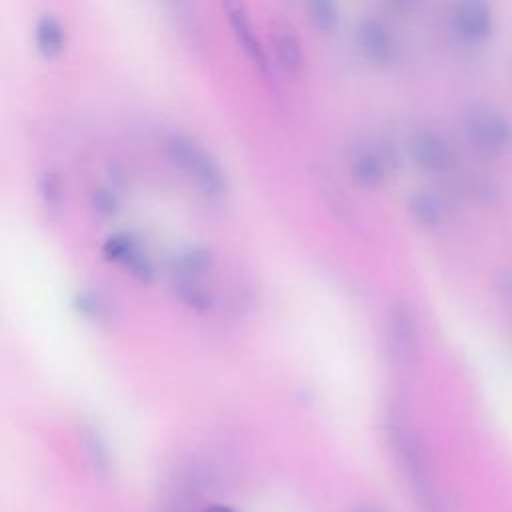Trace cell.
<instances>
[{
    "instance_id": "cell-1",
    "label": "cell",
    "mask_w": 512,
    "mask_h": 512,
    "mask_svg": "<svg viewBox=\"0 0 512 512\" xmlns=\"http://www.w3.org/2000/svg\"><path fill=\"white\" fill-rule=\"evenodd\" d=\"M386 430L394 458L418 502L420 512H444L442 500L434 486L428 452L418 430L412 426L408 416L398 410L388 414Z\"/></svg>"
},
{
    "instance_id": "cell-2",
    "label": "cell",
    "mask_w": 512,
    "mask_h": 512,
    "mask_svg": "<svg viewBox=\"0 0 512 512\" xmlns=\"http://www.w3.org/2000/svg\"><path fill=\"white\" fill-rule=\"evenodd\" d=\"M172 162L186 172L206 196H220L224 192V178L214 158L196 142L188 138H172L168 142Z\"/></svg>"
},
{
    "instance_id": "cell-3",
    "label": "cell",
    "mask_w": 512,
    "mask_h": 512,
    "mask_svg": "<svg viewBox=\"0 0 512 512\" xmlns=\"http://www.w3.org/2000/svg\"><path fill=\"white\" fill-rule=\"evenodd\" d=\"M466 136L478 152L498 156L512 146V124L498 110L480 106L466 118Z\"/></svg>"
},
{
    "instance_id": "cell-4",
    "label": "cell",
    "mask_w": 512,
    "mask_h": 512,
    "mask_svg": "<svg viewBox=\"0 0 512 512\" xmlns=\"http://www.w3.org/2000/svg\"><path fill=\"white\" fill-rule=\"evenodd\" d=\"M388 348L398 364H410L418 352V322L408 304L398 302L388 314Z\"/></svg>"
},
{
    "instance_id": "cell-5",
    "label": "cell",
    "mask_w": 512,
    "mask_h": 512,
    "mask_svg": "<svg viewBox=\"0 0 512 512\" xmlns=\"http://www.w3.org/2000/svg\"><path fill=\"white\" fill-rule=\"evenodd\" d=\"M408 148H410V156L414 158V162L426 172H446L454 162L452 148L434 130L414 132Z\"/></svg>"
},
{
    "instance_id": "cell-6",
    "label": "cell",
    "mask_w": 512,
    "mask_h": 512,
    "mask_svg": "<svg viewBox=\"0 0 512 512\" xmlns=\"http://www.w3.org/2000/svg\"><path fill=\"white\" fill-rule=\"evenodd\" d=\"M454 28L460 38L480 42L492 30V8L488 0H460L454 8Z\"/></svg>"
},
{
    "instance_id": "cell-7",
    "label": "cell",
    "mask_w": 512,
    "mask_h": 512,
    "mask_svg": "<svg viewBox=\"0 0 512 512\" xmlns=\"http://www.w3.org/2000/svg\"><path fill=\"white\" fill-rule=\"evenodd\" d=\"M358 46L374 64H390L396 58V42L392 32L378 20H364L358 28Z\"/></svg>"
},
{
    "instance_id": "cell-8",
    "label": "cell",
    "mask_w": 512,
    "mask_h": 512,
    "mask_svg": "<svg viewBox=\"0 0 512 512\" xmlns=\"http://www.w3.org/2000/svg\"><path fill=\"white\" fill-rule=\"evenodd\" d=\"M352 178L364 188H376L386 180V162L374 150H360L350 160Z\"/></svg>"
},
{
    "instance_id": "cell-9",
    "label": "cell",
    "mask_w": 512,
    "mask_h": 512,
    "mask_svg": "<svg viewBox=\"0 0 512 512\" xmlns=\"http://www.w3.org/2000/svg\"><path fill=\"white\" fill-rule=\"evenodd\" d=\"M34 42L44 58H56L66 44L64 28L54 16H42L34 28Z\"/></svg>"
},
{
    "instance_id": "cell-10",
    "label": "cell",
    "mask_w": 512,
    "mask_h": 512,
    "mask_svg": "<svg viewBox=\"0 0 512 512\" xmlns=\"http://www.w3.org/2000/svg\"><path fill=\"white\" fill-rule=\"evenodd\" d=\"M408 208H410L412 218H414L420 226H424V228H436V226L442 222V216H444L442 202L438 200L436 194H432V192H428V190L416 192V194L410 198Z\"/></svg>"
},
{
    "instance_id": "cell-11",
    "label": "cell",
    "mask_w": 512,
    "mask_h": 512,
    "mask_svg": "<svg viewBox=\"0 0 512 512\" xmlns=\"http://www.w3.org/2000/svg\"><path fill=\"white\" fill-rule=\"evenodd\" d=\"M212 254L206 248H188L174 260V276L180 278H200L212 268Z\"/></svg>"
},
{
    "instance_id": "cell-12",
    "label": "cell",
    "mask_w": 512,
    "mask_h": 512,
    "mask_svg": "<svg viewBox=\"0 0 512 512\" xmlns=\"http://www.w3.org/2000/svg\"><path fill=\"white\" fill-rule=\"evenodd\" d=\"M172 286H174V294L178 296V300H182L190 310L206 312L210 308L212 298L196 278L172 276Z\"/></svg>"
},
{
    "instance_id": "cell-13",
    "label": "cell",
    "mask_w": 512,
    "mask_h": 512,
    "mask_svg": "<svg viewBox=\"0 0 512 512\" xmlns=\"http://www.w3.org/2000/svg\"><path fill=\"white\" fill-rule=\"evenodd\" d=\"M308 18L318 32L330 34L340 20V8L336 0H304Z\"/></svg>"
},
{
    "instance_id": "cell-14",
    "label": "cell",
    "mask_w": 512,
    "mask_h": 512,
    "mask_svg": "<svg viewBox=\"0 0 512 512\" xmlns=\"http://www.w3.org/2000/svg\"><path fill=\"white\" fill-rule=\"evenodd\" d=\"M228 14H230V22H232V28H234V32H236L238 40L242 42L244 50L248 52V56H250L254 62H258V64H264V56H262L260 44H258V40L252 36V32H250V26H248V20L244 18V14H242V12H238L236 8H230V10H228Z\"/></svg>"
},
{
    "instance_id": "cell-15",
    "label": "cell",
    "mask_w": 512,
    "mask_h": 512,
    "mask_svg": "<svg viewBox=\"0 0 512 512\" xmlns=\"http://www.w3.org/2000/svg\"><path fill=\"white\" fill-rule=\"evenodd\" d=\"M274 50L282 62V66L286 68H298L300 62H302V50H300V44L298 40L294 38L292 32H286V30H280L276 34V40H274Z\"/></svg>"
},
{
    "instance_id": "cell-16",
    "label": "cell",
    "mask_w": 512,
    "mask_h": 512,
    "mask_svg": "<svg viewBox=\"0 0 512 512\" xmlns=\"http://www.w3.org/2000/svg\"><path fill=\"white\" fill-rule=\"evenodd\" d=\"M76 308L80 310V314H84L86 318H90L94 322H102L110 316V308H108L106 300L102 296H98L96 292H80L76 296Z\"/></svg>"
},
{
    "instance_id": "cell-17",
    "label": "cell",
    "mask_w": 512,
    "mask_h": 512,
    "mask_svg": "<svg viewBox=\"0 0 512 512\" xmlns=\"http://www.w3.org/2000/svg\"><path fill=\"white\" fill-rule=\"evenodd\" d=\"M136 248L138 244L130 234H116L106 240L102 252H104V258L110 262H124Z\"/></svg>"
},
{
    "instance_id": "cell-18",
    "label": "cell",
    "mask_w": 512,
    "mask_h": 512,
    "mask_svg": "<svg viewBox=\"0 0 512 512\" xmlns=\"http://www.w3.org/2000/svg\"><path fill=\"white\" fill-rule=\"evenodd\" d=\"M128 274L138 282H150L154 278V266L146 254H142L138 248L122 262Z\"/></svg>"
},
{
    "instance_id": "cell-19",
    "label": "cell",
    "mask_w": 512,
    "mask_h": 512,
    "mask_svg": "<svg viewBox=\"0 0 512 512\" xmlns=\"http://www.w3.org/2000/svg\"><path fill=\"white\" fill-rule=\"evenodd\" d=\"M92 208H94V212H96L98 216L108 218V216L116 214V210H118V200H116V196H114L112 192H108V190H96L94 196H92Z\"/></svg>"
},
{
    "instance_id": "cell-20",
    "label": "cell",
    "mask_w": 512,
    "mask_h": 512,
    "mask_svg": "<svg viewBox=\"0 0 512 512\" xmlns=\"http://www.w3.org/2000/svg\"><path fill=\"white\" fill-rule=\"evenodd\" d=\"M40 196H42V202L48 206V208H56L60 204V182L54 178V176H44L40 180Z\"/></svg>"
},
{
    "instance_id": "cell-21",
    "label": "cell",
    "mask_w": 512,
    "mask_h": 512,
    "mask_svg": "<svg viewBox=\"0 0 512 512\" xmlns=\"http://www.w3.org/2000/svg\"><path fill=\"white\" fill-rule=\"evenodd\" d=\"M494 290L496 294L510 302L512 304V268L508 270H500L496 276H494Z\"/></svg>"
},
{
    "instance_id": "cell-22",
    "label": "cell",
    "mask_w": 512,
    "mask_h": 512,
    "mask_svg": "<svg viewBox=\"0 0 512 512\" xmlns=\"http://www.w3.org/2000/svg\"><path fill=\"white\" fill-rule=\"evenodd\" d=\"M88 444H90V456H92L94 464H96L98 468H104V466H106V452H104V448L100 446V440H98L94 434H90V436H88Z\"/></svg>"
},
{
    "instance_id": "cell-23",
    "label": "cell",
    "mask_w": 512,
    "mask_h": 512,
    "mask_svg": "<svg viewBox=\"0 0 512 512\" xmlns=\"http://www.w3.org/2000/svg\"><path fill=\"white\" fill-rule=\"evenodd\" d=\"M392 4H396V6H400V8H408V6H412L416 0H390Z\"/></svg>"
},
{
    "instance_id": "cell-24",
    "label": "cell",
    "mask_w": 512,
    "mask_h": 512,
    "mask_svg": "<svg viewBox=\"0 0 512 512\" xmlns=\"http://www.w3.org/2000/svg\"><path fill=\"white\" fill-rule=\"evenodd\" d=\"M356 512H380V510H376L374 506H368V504H364V506H358V508H356Z\"/></svg>"
},
{
    "instance_id": "cell-25",
    "label": "cell",
    "mask_w": 512,
    "mask_h": 512,
    "mask_svg": "<svg viewBox=\"0 0 512 512\" xmlns=\"http://www.w3.org/2000/svg\"><path fill=\"white\" fill-rule=\"evenodd\" d=\"M206 512H232V510L226 508V506H212V508H208Z\"/></svg>"
}]
</instances>
